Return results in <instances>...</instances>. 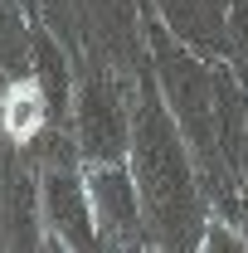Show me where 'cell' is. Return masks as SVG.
<instances>
[{"mask_svg": "<svg viewBox=\"0 0 248 253\" xmlns=\"http://www.w3.org/2000/svg\"><path fill=\"white\" fill-rule=\"evenodd\" d=\"M68 126H73V151L83 156V166L131 156V107L122 102V88L102 73H88L73 88Z\"/></svg>", "mask_w": 248, "mask_h": 253, "instance_id": "obj_2", "label": "cell"}, {"mask_svg": "<svg viewBox=\"0 0 248 253\" xmlns=\"http://www.w3.org/2000/svg\"><path fill=\"white\" fill-rule=\"evenodd\" d=\"M49 97H44V88H39V78L34 73H25V78H15L5 93H0V126L15 136V141H34L39 131H44V122H49Z\"/></svg>", "mask_w": 248, "mask_h": 253, "instance_id": "obj_6", "label": "cell"}, {"mask_svg": "<svg viewBox=\"0 0 248 253\" xmlns=\"http://www.w3.org/2000/svg\"><path fill=\"white\" fill-rule=\"evenodd\" d=\"M161 10V25L185 39L195 54L205 59H224V15H229V0H156Z\"/></svg>", "mask_w": 248, "mask_h": 253, "instance_id": "obj_5", "label": "cell"}, {"mask_svg": "<svg viewBox=\"0 0 248 253\" xmlns=\"http://www.w3.org/2000/svg\"><path fill=\"white\" fill-rule=\"evenodd\" d=\"M224 59L234 68L239 88H248V0H229V15H224Z\"/></svg>", "mask_w": 248, "mask_h": 253, "instance_id": "obj_7", "label": "cell"}, {"mask_svg": "<svg viewBox=\"0 0 248 253\" xmlns=\"http://www.w3.org/2000/svg\"><path fill=\"white\" fill-rule=\"evenodd\" d=\"M131 175L141 185L146 205V244L165 249H200V166L190 151L180 122L170 117L161 88H146L141 102L131 107Z\"/></svg>", "mask_w": 248, "mask_h": 253, "instance_id": "obj_1", "label": "cell"}, {"mask_svg": "<svg viewBox=\"0 0 248 253\" xmlns=\"http://www.w3.org/2000/svg\"><path fill=\"white\" fill-rule=\"evenodd\" d=\"M244 180H248V166H244Z\"/></svg>", "mask_w": 248, "mask_h": 253, "instance_id": "obj_9", "label": "cell"}, {"mask_svg": "<svg viewBox=\"0 0 248 253\" xmlns=\"http://www.w3.org/2000/svg\"><path fill=\"white\" fill-rule=\"evenodd\" d=\"M83 185H88V205H93L102 244L112 249L146 244V205H141V185L126 161H88Z\"/></svg>", "mask_w": 248, "mask_h": 253, "instance_id": "obj_3", "label": "cell"}, {"mask_svg": "<svg viewBox=\"0 0 248 253\" xmlns=\"http://www.w3.org/2000/svg\"><path fill=\"white\" fill-rule=\"evenodd\" d=\"M39 219L49 249H97V219L83 185V161H54L39 175Z\"/></svg>", "mask_w": 248, "mask_h": 253, "instance_id": "obj_4", "label": "cell"}, {"mask_svg": "<svg viewBox=\"0 0 248 253\" xmlns=\"http://www.w3.org/2000/svg\"><path fill=\"white\" fill-rule=\"evenodd\" d=\"M0 68L10 73L30 68V25L15 15L10 0H0Z\"/></svg>", "mask_w": 248, "mask_h": 253, "instance_id": "obj_8", "label": "cell"}]
</instances>
